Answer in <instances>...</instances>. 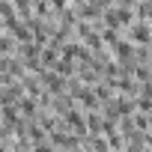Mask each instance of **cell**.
<instances>
[{
  "instance_id": "obj_1",
  "label": "cell",
  "mask_w": 152,
  "mask_h": 152,
  "mask_svg": "<svg viewBox=\"0 0 152 152\" xmlns=\"http://www.w3.org/2000/svg\"><path fill=\"white\" fill-rule=\"evenodd\" d=\"M134 36H137V39H143V42H146V39H149V30H146V27H134Z\"/></svg>"
},
{
  "instance_id": "obj_2",
  "label": "cell",
  "mask_w": 152,
  "mask_h": 152,
  "mask_svg": "<svg viewBox=\"0 0 152 152\" xmlns=\"http://www.w3.org/2000/svg\"><path fill=\"white\" fill-rule=\"evenodd\" d=\"M69 3V0H54V6H66Z\"/></svg>"
}]
</instances>
